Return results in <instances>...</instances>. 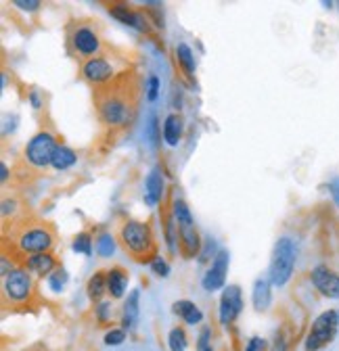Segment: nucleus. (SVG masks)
<instances>
[{
    "label": "nucleus",
    "mask_w": 339,
    "mask_h": 351,
    "mask_svg": "<svg viewBox=\"0 0 339 351\" xmlns=\"http://www.w3.org/2000/svg\"><path fill=\"white\" fill-rule=\"evenodd\" d=\"M109 15H111L113 19H117L119 23L130 25V27H135V29H139V32H143V34H149V32H151V23H149V19L145 17V13L135 11V9H130L128 5H121V3L109 5Z\"/></svg>",
    "instance_id": "ddd939ff"
},
{
    "label": "nucleus",
    "mask_w": 339,
    "mask_h": 351,
    "mask_svg": "<svg viewBox=\"0 0 339 351\" xmlns=\"http://www.w3.org/2000/svg\"><path fill=\"white\" fill-rule=\"evenodd\" d=\"M241 310H243L241 287H237V285L224 287V293H222V297H220V310H218L220 324H222L224 328H229V326L241 316Z\"/></svg>",
    "instance_id": "1a4fd4ad"
},
{
    "label": "nucleus",
    "mask_w": 339,
    "mask_h": 351,
    "mask_svg": "<svg viewBox=\"0 0 339 351\" xmlns=\"http://www.w3.org/2000/svg\"><path fill=\"white\" fill-rule=\"evenodd\" d=\"M172 312H174L180 320H185L189 326H195V324H199V322L203 320V312L199 310V307H197L193 301H189V299L174 301Z\"/></svg>",
    "instance_id": "aec40b11"
},
{
    "label": "nucleus",
    "mask_w": 339,
    "mask_h": 351,
    "mask_svg": "<svg viewBox=\"0 0 339 351\" xmlns=\"http://www.w3.org/2000/svg\"><path fill=\"white\" fill-rule=\"evenodd\" d=\"M337 332H339V310L323 312L310 326V332L306 337V351L325 349L327 345L333 343Z\"/></svg>",
    "instance_id": "6e6552de"
},
{
    "label": "nucleus",
    "mask_w": 339,
    "mask_h": 351,
    "mask_svg": "<svg viewBox=\"0 0 339 351\" xmlns=\"http://www.w3.org/2000/svg\"><path fill=\"white\" fill-rule=\"evenodd\" d=\"M172 215H174V219H176V224H178V226L195 224L193 213H191L189 205H187L183 199H174V201H172Z\"/></svg>",
    "instance_id": "393cba45"
},
{
    "label": "nucleus",
    "mask_w": 339,
    "mask_h": 351,
    "mask_svg": "<svg viewBox=\"0 0 339 351\" xmlns=\"http://www.w3.org/2000/svg\"><path fill=\"white\" fill-rule=\"evenodd\" d=\"M229 259L231 257H229V251L226 249L218 251L216 257L211 259V268L201 278V287L207 293H214V291L224 289V285H226V272H229Z\"/></svg>",
    "instance_id": "9b49d317"
},
{
    "label": "nucleus",
    "mask_w": 339,
    "mask_h": 351,
    "mask_svg": "<svg viewBox=\"0 0 339 351\" xmlns=\"http://www.w3.org/2000/svg\"><path fill=\"white\" fill-rule=\"evenodd\" d=\"M117 241L135 261L151 263L157 257V243L151 226L139 219H126L117 230Z\"/></svg>",
    "instance_id": "7ed1b4c3"
},
{
    "label": "nucleus",
    "mask_w": 339,
    "mask_h": 351,
    "mask_svg": "<svg viewBox=\"0 0 339 351\" xmlns=\"http://www.w3.org/2000/svg\"><path fill=\"white\" fill-rule=\"evenodd\" d=\"M57 147H59L57 138L51 134V132L42 130V132H38V134H34L30 138V143L25 145L23 159L34 169H45V167H49L53 163Z\"/></svg>",
    "instance_id": "0eeeda50"
},
{
    "label": "nucleus",
    "mask_w": 339,
    "mask_h": 351,
    "mask_svg": "<svg viewBox=\"0 0 339 351\" xmlns=\"http://www.w3.org/2000/svg\"><path fill=\"white\" fill-rule=\"evenodd\" d=\"M167 347H170V351H187L189 337H187L185 328L176 326V328L170 330V335H167Z\"/></svg>",
    "instance_id": "a878e982"
},
{
    "label": "nucleus",
    "mask_w": 339,
    "mask_h": 351,
    "mask_svg": "<svg viewBox=\"0 0 339 351\" xmlns=\"http://www.w3.org/2000/svg\"><path fill=\"white\" fill-rule=\"evenodd\" d=\"M86 293H89L91 301H95V303L103 301V295L107 293V272H95L86 285Z\"/></svg>",
    "instance_id": "4be33fe9"
},
{
    "label": "nucleus",
    "mask_w": 339,
    "mask_h": 351,
    "mask_svg": "<svg viewBox=\"0 0 339 351\" xmlns=\"http://www.w3.org/2000/svg\"><path fill=\"white\" fill-rule=\"evenodd\" d=\"M126 341V330L124 328H111L107 335H105V345L109 347H117Z\"/></svg>",
    "instance_id": "7c9ffc66"
},
{
    "label": "nucleus",
    "mask_w": 339,
    "mask_h": 351,
    "mask_svg": "<svg viewBox=\"0 0 339 351\" xmlns=\"http://www.w3.org/2000/svg\"><path fill=\"white\" fill-rule=\"evenodd\" d=\"M145 191H147V193H145L147 205H157V203H161L163 191H165V182H163V176H161V171H159L157 167L149 171L147 182H145Z\"/></svg>",
    "instance_id": "f3484780"
},
{
    "label": "nucleus",
    "mask_w": 339,
    "mask_h": 351,
    "mask_svg": "<svg viewBox=\"0 0 339 351\" xmlns=\"http://www.w3.org/2000/svg\"><path fill=\"white\" fill-rule=\"evenodd\" d=\"M197 351H214L211 349V328L203 326L197 337Z\"/></svg>",
    "instance_id": "c756f323"
},
{
    "label": "nucleus",
    "mask_w": 339,
    "mask_h": 351,
    "mask_svg": "<svg viewBox=\"0 0 339 351\" xmlns=\"http://www.w3.org/2000/svg\"><path fill=\"white\" fill-rule=\"evenodd\" d=\"M139 307H141V291L135 289L130 291L128 299L124 301V310H121V328L124 330H132L139 324Z\"/></svg>",
    "instance_id": "dca6fc26"
},
{
    "label": "nucleus",
    "mask_w": 339,
    "mask_h": 351,
    "mask_svg": "<svg viewBox=\"0 0 339 351\" xmlns=\"http://www.w3.org/2000/svg\"><path fill=\"white\" fill-rule=\"evenodd\" d=\"M216 247V243L211 241V239H207L205 243H203V247H201V253H199V261L201 263H205V261H209V253H211V249Z\"/></svg>",
    "instance_id": "e433bc0d"
},
{
    "label": "nucleus",
    "mask_w": 339,
    "mask_h": 351,
    "mask_svg": "<svg viewBox=\"0 0 339 351\" xmlns=\"http://www.w3.org/2000/svg\"><path fill=\"white\" fill-rule=\"evenodd\" d=\"M73 251L84 253V255H93V237L89 232H80L73 239Z\"/></svg>",
    "instance_id": "cd10ccee"
},
{
    "label": "nucleus",
    "mask_w": 339,
    "mask_h": 351,
    "mask_svg": "<svg viewBox=\"0 0 339 351\" xmlns=\"http://www.w3.org/2000/svg\"><path fill=\"white\" fill-rule=\"evenodd\" d=\"M67 44L82 63L99 57L103 51V38L93 21H73L67 29Z\"/></svg>",
    "instance_id": "20e7f679"
},
{
    "label": "nucleus",
    "mask_w": 339,
    "mask_h": 351,
    "mask_svg": "<svg viewBox=\"0 0 339 351\" xmlns=\"http://www.w3.org/2000/svg\"><path fill=\"white\" fill-rule=\"evenodd\" d=\"M95 247L101 257H111L115 253V239L109 232H101L95 241Z\"/></svg>",
    "instance_id": "bb28decb"
},
{
    "label": "nucleus",
    "mask_w": 339,
    "mask_h": 351,
    "mask_svg": "<svg viewBox=\"0 0 339 351\" xmlns=\"http://www.w3.org/2000/svg\"><path fill=\"white\" fill-rule=\"evenodd\" d=\"M21 266L27 268L32 274H38V276H51V274L57 270V259H55L53 253H36V255L25 257Z\"/></svg>",
    "instance_id": "2eb2a0df"
},
{
    "label": "nucleus",
    "mask_w": 339,
    "mask_h": 351,
    "mask_svg": "<svg viewBox=\"0 0 339 351\" xmlns=\"http://www.w3.org/2000/svg\"><path fill=\"white\" fill-rule=\"evenodd\" d=\"M67 285V272L63 268H57L51 276H49V287L53 293H61Z\"/></svg>",
    "instance_id": "c85d7f7f"
},
{
    "label": "nucleus",
    "mask_w": 339,
    "mask_h": 351,
    "mask_svg": "<svg viewBox=\"0 0 339 351\" xmlns=\"http://www.w3.org/2000/svg\"><path fill=\"white\" fill-rule=\"evenodd\" d=\"M176 59H178V65L183 67V71L191 77L195 73V55L189 49V44H185V42L178 44V47H176Z\"/></svg>",
    "instance_id": "b1692460"
},
{
    "label": "nucleus",
    "mask_w": 339,
    "mask_h": 351,
    "mask_svg": "<svg viewBox=\"0 0 339 351\" xmlns=\"http://www.w3.org/2000/svg\"><path fill=\"white\" fill-rule=\"evenodd\" d=\"M95 316L99 322H109L111 318V301H99L95 307Z\"/></svg>",
    "instance_id": "2f4dec72"
},
{
    "label": "nucleus",
    "mask_w": 339,
    "mask_h": 351,
    "mask_svg": "<svg viewBox=\"0 0 339 351\" xmlns=\"http://www.w3.org/2000/svg\"><path fill=\"white\" fill-rule=\"evenodd\" d=\"M329 191H331L333 201H335V203H337V207H339V178H333V180H331Z\"/></svg>",
    "instance_id": "4c0bfd02"
},
{
    "label": "nucleus",
    "mask_w": 339,
    "mask_h": 351,
    "mask_svg": "<svg viewBox=\"0 0 339 351\" xmlns=\"http://www.w3.org/2000/svg\"><path fill=\"white\" fill-rule=\"evenodd\" d=\"M80 73H82V77L86 80L89 84H93L95 88L97 86H103V84H107V82H111L117 73H115V69H113V65L107 61V57H103V55H99V57H93V59H89V61H84L82 63V67H80Z\"/></svg>",
    "instance_id": "9d476101"
},
{
    "label": "nucleus",
    "mask_w": 339,
    "mask_h": 351,
    "mask_svg": "<svg viewBox=\"0 0 339 351\" xmlns=\"http://www.w3.org/2000/svg\"><path fill=\"white\" fill-rule=\"evenodd\" d=\"M30 101H32V105H34L36 109H40V99H38V93H32V95H30Z\"/></svg>",
    "instance_id": "ea45409f"
},
{
    "label": "nucleus",
    "mask_w": 339,
    "mask_h": 351,
    "mask_svg": "<svg viewBox=\"0 0 339 351\" xmlns=\"http://www.w3.org/2000/svg\"><path fill=\"white\" fill-rule=\"evenodd\" d=\"M295 257H298V251H295V245L291 239H279L272 251V259H270V270H268V280L272 287H285L289 282V278L293 276V268H295Z\"/></svg>",
    "instance_id": "423d86ee"
},
{
    "label": "nucleus",
    "mask_w": 339,
    "mask_h": 351,
    "mask_svg": "<svg viewBox=\"0 0 339 351\" xmlns=\"http://www.w3.org/2000/svg\"><path fill=\"white\" fill-rule=\"evenodd\" d=\"M310 280L314 285V289L329 299H339V274L333 272L327 266H316L310 272Z\"/></svg>",
    "instance_id": "f8f14e48"
},
{
    "label": "nucleus",
    "mask_w": 339,
    "mask_h": 351,
    "mask_svg": "<svg viewBox=\"0 0 339 351\" xmlns=\"http://www.w3.org/2000/svg\"><path fill=\"white\" fill-rule=\"evenodd\" d=\"M149 266H151V270H153L157 276H161V278H165V276L170 274V266H167V261H165L163 257H159V255H157V257H155V259L149 263Z\"/></svg>",
    "instance_id": "72a5a7b5"
},
{
    "label": "nucleus",
    "mask_w": 339,
    "mask_h": 351,
    "mask_svg": "<svg viewBox=\"0 0 339 351\" xmlns=\"http://www.w3.org/2000/svg\"><path fill=\"white\" fill-rule=\"evenodd\" d=\"M17 9H21V11H30V13H34V11H38L42 5L38 3V0H15L13 3Z\"/></svg>",
    "instance_id": "f704fd0d"
},
{
    "label": "nucleus",
    "mask_w": 339,
    "mask_h": 351,
    "mask_svg": "<svg viewBox=\"0 0 339 351\" xmlns=\"http://www.w3.org/2000/svg\"><path fill=\"white\" fill-rule=\"evenodd\" d=\"M0 180H3V182L9 180V167L5 163H0Z\"/></svg>",
    "instance_id": "58836bf2"
},
{
    "label": "nucleus",
    "mask_w": 339,
    "mask_h": 351,
    "mask_svg": "<svg viewBox=\"0 0 339 351\" xmlns=\"http://www.w3.org/2000/svg\"><path fill=\"white\" fill-rule=\"evenodd\" d=\"M145 93L149 101H155L159 97V77L157 75H149L147 84H145Z\"/></svg>",
    "instance_id": "473e14b6"
},
{
    "label": "nucleus",
    "mask_w": 339,
    "mask_h": 351,
    "mask_svg": "<svg viewBox=\"0 0 339 351\" xmlns=\"http://www.w3.org/2000/svg\"><path fill=\"white\" fill-rule=\"evenodd\" d=\"M126 287H128V272L119 266H113L111 270H107V293L113 299H121L126 293Z\"/></svg>",
    "instance_id": "a211bd4d"
},
{
    "label": "nucleus",
    "mask_w": 339,
    "mask_h": 351,
    "mask_svg": "<svg viewBox=\"0 0 339 351\" xmlns=\"http://www.w3.org/2000/svg\"><path fill=\"white\" fill-rule=\"evenodd\" d=\"M55 245V230L49 222L38 217H19L11 222V257L23 259L36 253H51Z\"/></svg>",
    "instance_id": "f03ea898"
},
{
    "label": "nucleus",
    "mask_w": 339,
    "mask_h": 351,
    "mask_svg": "<svg viewBox=\"0 0 339 351\" xmlns=\"http://www.w3.org/2000/svg\"><path fill=\"white\" fill-rule=\"evenodd\" d=\"M75 161H78L75 151H73V149H69V147H65V145H59V147H57V151H55V157H53V163H51V165H53L55 169L63 171V169L71 167Z\"/></svg>",
    "instance_id": "5701e85b"
},
{
    "label": "nucleus",
    "mask_w": 339,
    "mask_h": 351,
    "mask_svg": "<svg viewBox=\"0 0 339 351\" xmlns=\"http://www.w3.org/2000/svg\"><path fill=\"white\" fill-rule=\"evenodd\" d=\"M95 109L99 119L109 128L132 123L141 101V77L135 71H121L111 82L95 88Z\"/></svg>",
    "instance_id": "f257e3e1"
},
{
    "label": "nucleus",
    "mask_w": 339,
    "mask_h": 351,
    "mask_svg": "<svg viewBox=\"0 0 339 351\" xmlns=\"http://www.w3.org/2000/svg\"><path fill=\"white\" fill-rule=\"evenodd\" d=\"M266 347V341L262 337H251L249 343L245 345V351H264Z\"/></svg>",
    "instance_id": "c9c22d12"
},
{
    "label": "nucleus",
    "mask_w": 339,
    "mask_h": 351,
    "mask_svg": "<svg viewBox=\"0 0 339 351\" xmlns=\"http://www.w3.org/2000/svg\"><path fill=\"white\" fill-rule=\"evenodd\" d=\"M34 297V278L32 272L23 266H17L11 274L3 278V305L23 307Z\"/></svg>",
    "instance_id": "39448f33"
},
{
    "label": "nucleus",
    "mask_w": 339,
    "mask_h": 351,
    "mask_svg": "<svg viewBox=\"0 0 339 351\" xmlns=\"http://www.w3.org/2000/svg\"><path fill=\"white\" fill-rule=\"evenodd\" d=\"M270 280L268 278H258L253 282V293H251V303L258 312H266L272 301V293H270Z\"/></svg>",
    "instance_id": "6ab92c4d"
},
{
    "label": "nucleus",
    "mask_w": 339,
    "mask_h": 351,
    "mask_svg": "<svg viewBox=\"0 0 339 351\" xmlns=\"http://www.w3.org/2000/svg\"><path fill=\"white\" fill-rule=\"evenodd\" d=\"M183 132H185V123H183V117L178 113H172V115L165 117V121H163V141L170 147H176L180 143Z\"/></svg>",
    "instance_id": "412c9836"
},
{
    "label": "nucleus",
    "mask_w": 339,
    "mask_h": 351,
    "mask_svg": "<svg viewBox=\"0 0 339 351\" xmlns=\"http://www.w3.org/2000/svg\"><path fill=\"white\" fill-rule=\"evenodd\" d=\"M201 237L195 228V224H189V226H178V251L185 255V257H195L201 253Z\"/></svg>",
    "instance_id": "4468645a"
}]
</instances>
